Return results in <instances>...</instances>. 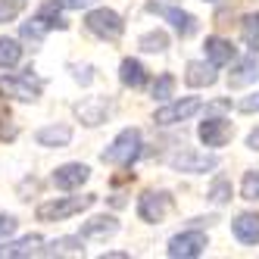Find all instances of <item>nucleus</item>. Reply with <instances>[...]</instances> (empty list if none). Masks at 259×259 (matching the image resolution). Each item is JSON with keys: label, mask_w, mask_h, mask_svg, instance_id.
<instances>
[{"label": "nucleus", "mask_w": 259, "mask_h": 259, "mask_svg": "<svg viewBox=\"0 0 259 259\" xmlns=\"http://www.w3.org/2000/svg\"><path fill=\"white\" fill-rule=\"evenodd\" d=\"M97 203V194H81V197H57V200H47L41 203L38 209H34V215H38V222H63L69 215H78L81 209L94 206Z\"/></svg>", "instance_id": "nucleus-1"}, {"label": "nucleus", "mask_w": 259, "mask_h": 259, "mask_svg": "<svg viewBox=\"0 0 259 259\" xmlns=\"http://www.w3.org/2000/svg\"><path fill=\"white\" fill-rule=\"evenodd\" d=\"M138 156H141V132L138 128H122L116 135V141L103 150L100 159L109 165H132Z\"/></svg>", "instance_id": "nucleus-2"}, {"label": "nucleus", "mask_w": 259, "mask_h": 259, "mask_svg": "<svg viewBox=\"0 0 259 259\" xmlns=\"http://www.w3.org/2000/svg\"><path fill=\"white\" fill-rule=\"evenodd\" d=\"M84 25H88L91 34H97V38H103V41H116V38H122V31H125L122 16L116 10H106V7L91 10L84 16Z\"/></svg>", "instance_id": "nucleus-3"}, {"label": "nucleus", "mask_w": 259, "mask_h": 259, "mask_svg": "<svg viewBox=\"0 0 259 259\" xmlns=\"http://www.w3.org/2000/svg\"><path fill=\"white\" fill-rule=\"evenodd\" d=\"M203 109V100L200 97H181V100H169L165 106H159L156 109V116H153V122L156 125H178V122H188L191 116H197Z\"/></svg>", "instance_id": "nucleus-4"}, {"label": "nucleus", "mask_w": 259, "mask_h": 259, "mask_svg": "<svg viewBox=\"0 0 259 259\" xmlns=\"http://www.w3.org/2000/svg\"><path fill=\"white\" fill-rule=\"evenodd\" d=\"M0 94L22 103H34L41 97V81H34L31 75H0Z\"/></svg>", "instance_id": "nucleus-5"}, {"label": "nucleus", "mask_w": 259, "mask_h": 259, "mask_svg": "<svg viewBox=\"0 0 259 259\" xmlns=\"http://www.w3.org/2000/svg\"><path fill=\"white\" fill-rule=\"evenodd\" d=\"M147 13H156V16H162L165 22H169L181 38H191V34L197 31V19L191 13H184V10H178V7H169V4H156V0H150L147 4Z\"/></svg>", "instance_id": "nucleus-6"}, {"label": "nucleus", "mask_w": 259, "mask_h": 259, "mask_svg": "<svg viewBox=\"0 0 259 259\" xmlns=\"http://www.w3.org/2000/svg\"><path fill=\"white\" fill-rule=\"evenodd\" d=\"M169 209H172L169 191H144L138 197V215L144 222H162Z\"/></svg>", "instance_id": "nucleus-7"}, {"label": "nucleus", "mask_w": 259, "mask_h": 259, "mask_svg": "<svg viewBox=\"0 0 259 259\" xmlns=\"http://www.w3.org/2000/svg\"><path fill=\"white\" fill-rule=\"evenodd\" d=\"M197 135H200V141L206 144V147H225L234 138V125L228 119H222V116H206V119L200 122Z\"/></svg>", "instance_id": "nucleus-8"}, {"label": "nucleus", "mask_w": 259, "mask_h": 259, "mask_svg": "<svg viewBox=\"0 0 259 259\" xmlns=\"http://www.w3.org/2000/svg\"><path fill=\"white\" fill-rule=\"evenodd\" d=\"M203 250H206V234L203 231H181L169 240L172 259H194V256H203Z\"/></svg>", "instance_id": "nucleus-9"}, {"label": "nucleus", "mask_w": 259, "mask_h": 259, "mask_svg": "<svg viewBox=\"0 0 259 259\" xmlns=\"http://www.w3.org/2000/svg\"><path fill=\"white\" fill-rule=\"evenodd\" d=\"M169 165L175 172H209L219 165V156L212 153H200V150H181L169 159Z\"/></svg>", "instance_id": "nucleus-10"}, {"label": "nucleus", "mask_w": 259, "mask_h": 259, "mask_svg": "<svg viewBox=\"0 0 259 259\" xmlns=\"http://www.w3.org/2000/svg\"><path fill=\"white\" fill-rule=\"evenodd\" d=\"M75 116L88 125V128H97L106 122L109 116V100L106 97H84L81 103H75Z\"/></svg>", "instance_id": "nucleus-11"}, {"label": "nucleus", "mask_w": 259, "mask_h": 259, "mask_svg": "<svg viewBox=\"0 0 259 259\" xmlns=\"http://www.w3.org/2000/svg\"><path fill=\"white\" fill-rule=\"evenodd\" d=\"M88 178H91V169L84 162H66V165H60V169L53 172V184H57L60 191H75Z\"/></svg>", "instance_id": "nucleus-12"}, {"label": "nucleus", "mask_w": 259, "mask_h": 259, "mask_svg": "<svg viewBox=\"0 0 259 259\" xmlns=\"http://www.w3.org/2000/svg\"><path fill=\"white\" fill-rule=\"evenodd\" d=\"M44 240L38 234H28L19 240H10V244H0V259H25V256H41Z\"/></svg>", "instance_id": "nucleus-13"}, {"label": "nucleus", "mask_w": 259, "mask_h": 259, "mask_svg": "<svg viewBox=\"0 0 259 259\" xmlns=\"http://www.w3.org/2000/svg\"><path fill=\"white\" fill-rule=\"evenodd\" d=\"M184 81L191 88H209L215 84V63L209 60H191L188 69H184Z\"/></svg>", "instance_id": "nucleus-14"}, {"label": "nucleus", "mask_w": 259, "mask_h": 259, "mask_svg": "<svg viewBox=\"0 0 259 259\" xmlns=\"http://www.w3.org/2000/svg\"><path fill=\"white\" fill-rule=\"evenodd\" d=\"M203 50H206V60L215 63V66H228V63H234V57H237V47H234L228 38H219V34L206 38Z\"/></svg>", "instance_id": "nucleus-15"}, {"label": "nucleus", "mask_w": 259, "mask_h": 259, "mask_svg": "<svg viewBox=\"0 0 259 259\" xmlns=\"http://www.w3.org/2000/svg\"><path fill=\"white\" fill-rule=\"evenodd\" d=\"M259 81V57L256 53H250L247 60H240L234 69H231V75H228V88H247Z\"/></svg>", "instance_id": "nucleus-16"}, {"label": "nucleus", "mask_w": 259, "mask_h": 259, "mask_svg": "<svg viewBox=\"0 0 259 259\" xmlns=\"http://www.w3.org/2000/svg\"><path fill=\"white\" fill-rule=\"evenodd\" d=\"M231 231L240 244H259V215L256 212H240L234 222H231Z\"/></svg>", "instance_id": "nucleus-17"}, {"label": "nucleus", "mask_w": 259, "mask_h": 259, "mask_svg": "<svg viewBox=\"0 0 259 259\" xmlns=\"http://www.w3.org/2000/svg\"><path fill=\"white\" fill-rule=\"evenodd\" d=\"M34 141H38L41 147H69V141H72V128L69 125H44V128H38L34 132Z\"/></svg>", "instance_id": "nucleus-18"}, {"label": "nucleus", "mask_w": 259, "mask_h": 259, "mask_svg": "<svg viewBox=\"0 0 259 259\" xmlns=\"http://www.w3.org/2000/svg\"><path fill=\"white\" fill-rule=\"evenodd\" d=\"M119 231V222L116 215H94V219H88L84 225H81V237H113Z\"/></svg>", "instance_id": "nucleus-19"}, {"label": "nucleus", "mask_w": 259, "mask_h": 259, "mask_svg": "<svg viewBox=\"0 0 259 259\" xmlns=\"http://www.w3.org/2000/svg\"><path fill=\"white\" fill-rule=\"evenodd\" d=\"M41 256H84V240L78 237H60V240H50V244L41 250Z\"/></svg>", "instance_id": "nucleus-20"}, {"label": "nucleus", "mask_w": 259, "mask_h": 259, "mask_svg": "<svg viewBox=\"0 0 259 259\" xmlns=\"http://www.w3.org/2000/svg\"><path fill=\"white\" fill-rule=\"evenodd\" d=\"M119 81L125 84V88H144L147 84V69H144V63L141 60H122V66H119Z\"/></svg>", "instance_id": "nucleus-21"}, {"label": "nucleus", "mask_w": 259, "mask_h": 259, "mask_svg": "<svg viewBox=\"0 0 259 259\" xmlns=\"http://www.w3.org/2000/svg\"><path fill=\"white\" fill-rule=\"evenodd\" d=\"M63 4H60V0H50V4H44L41 10H38V19L47 25V31H53V28H57V31H66L69 28V22L63 19Z\"/></svg>", "instance_id": "nucleus-22"}, {"label": "nucleus", "mask_w": 259, "mask_h": 259, "mask_svg": "<svg viewBox=\"0 0 259 259\" xmlns=\"http://www.w3.org/2000/svg\"><path fill=\"white\" fill-rule=\"evenodd\" d=\"M22 60V44L16 38H0V69H16Z\"/></svg>", "instance_id": "nucleus-23"}, {"label": "nucleus", "mask_w": 259, "mask_h": 259, "mask_svg": "<svg viewBox=\"0 0 259 259\" xmlns=\"http://www.w3.org/2000/svg\"><path fill=\"white\" fill-rule=\"evenodd\" d=\"M240 34H244V44L259 53V13H247L244 22H240Z\"/></svg>", "instance_id": "nucleus-24"}, {"label": "nucleus", "mask_w": 259, "mask_h": 259, "mask_svg": "<svg viewBox=\"0 0 259 259\" xmlns=\"http://www.w3.org/2000/svg\"><path fill=\"white\" fill-rule=\"evenodd\" d=\"M138 47L144 50V53H162L165 47H169V34L165 31H147V34H141V41H138Z\"/></svg>", "instance_id": "nucleus-25"}, {"label": "nucleus", "mask_w": 259, "mask_h": 259, "mask_svg": "<svg viewBox=\"0 0 259 259\" xmlns=\"http://www.w3.org/2000/svg\"><path fill=\"white\" fill-rule=\"evenodd\" d=\"M44 34H47V25L38 19V16H34L31 22L22 25V41H28V44H41V41H44Z\"/></svg>", "instance_id": "nucleus-26"}, {"label": "nucleus", "mask_w": 259, "mask_h": 259, "mask_svg": "<svg viewBox=\"0 0 259 259\" xmlns=\"http://www.w3.org/2000/svg\"><path fill=\"white\" fill-rule=\"evenodd\" d=\"M172 94H175V75L165 72L153 81V100H172Z\"/></svg>", "instance_id": "nucleus-27"}, {"label": "nucleus", "mask_w": 259, "mask_h": 259, "mask_svg": "<svg viewBox=\"0 0 259 259\" xmlns=\"http://www.w3.org/2000/svg\"><path fill=\"white\" fill-rule=\"evenodd\" d=\"M240 197L244 200H259V169H253V172H247L244 175V181H240Z\"/></svg>", "instance_id": "nucleus-28"}, {"label": "nucleus", "mask_w": 259, "mask_h": 259, "mask_svg": "<svg viewBox=\"0 0 259 259\" xmlns=\"http://www.w3.org/2000/svg\"><path fill=\"white\" fill-rule=\"evenodd\" d=\"M209 200L215 203V206L228 203V200H231V181H228V178H215L212 188H209Z\"/></svg>", "instance_id": "nucleus-29"}, {"label": "nucleus", "mask_w": 259, "mask_h": 259, "mask_svg": "<svg viewBox=\"0 0 259 259\" xmlns=\"http://www.w3.org/2000/svg\"><path fill=\"white\" fill-rule=\"evenodd\" d=\"M22 10H25V0H0V25L13 22Z\"/></svg>", "instance_id": "nucleus-30"}, {"label": "nucleus", "mask_w": 259, "mask_h": 259, "mask_svg": "<svg viewBox=\"0 0 259 259\" xmlns=\"http://www.w3.org/2000/svg\"><path fill=\"white\" fill-rule=\"evenodd\" d=\"M16 138V125H13V116L7 106H0V141H13Z\"/></svg>", "instance_id": "nucleus-31"}, {"label": "nucleus", "mask_w": 259, "mask_h": 259, "mask_svg": "<svg viewBox=\"0 0 259 259\" xmlns=\"http://www.w3.org/2000/svg\"><path fill=\"white\" fill-rule=\"evenodd\" d=\"M16 228H19V222H16V215H7V212H0V237H10Z\"/></svg>", "instance_id": "nucleus-32"}, {"label": "nucleus", "mask_w": 259, "mask_h": 259, "mask_svg": "<svg viewBox=\"0 0 259 259\" xmlns=\"http://www.w3.org/2000/svg\"><path fill=\"white\" fill-rule=\"evenodd\" d=\"M237 109L240 113H259V94H250V97H244L237 103Z\"/></svg>", "instance_id": "nucleus-33"}, {"label": "nucleus", "mask_w": 259, "mask_h": 259, "mask_svg": "<svg viewBox=\"0 0 259 259\" xmlns=\"http://www.w3.org/2000/svg\"><path fill=\"white\" fill-rule=\"evenodd\" d=\"M63 4V10H84V7H91L94 0H60Z\"/></svg>", "instance_id": "nucleus-34"}, {"label": "nucleus", "mask_w": 259, "mask_h": 259, "mask_svg": "<svg viewBox=\"0 0 259 259\" xmlns=\"http://www.w3.org/2000/svg\"><path fill=\"white\" fill-rule=\"evenodd\" d=\"M91 78H94V75H91V66H84V69L75 72V81H81V84H91Z\"/></svg>", "instance_id": "nucleus-35"}, {"label": "nucleus", "mask_w": 259, "mask_h": 259, "mask_svg": "<svg viewBox=\"0 0 259 259\" xmlns=\"http://www.w3.org/2000/svg\"><path fill=\"white\" fill-rule=\"evenodd\" d=\"M247 147L250 150H259V128H253V132L247 135Z\"/></svg>", "instance_id": "nucleus-36"}, {"label": "nucleus", "mask_w": 259, "mask_h": 259, "mask_svg": "<svg viewBox=\"0 0 259 259\" xmlns=\"http://www.w3.org/2000/svg\"><path fill=\"white\" fill-rule=\"evenodd\" d=\"M128 253H122V250H109V253H103L100 259H125Z\"/></svg>", "instance_id": "nucleus-37"}, {"label": "nucleus", "mask_w": 259, "mask_h": 259, "mask_svg": "<svg viewBox=\"0 0 259 259\" xmlns=\"http://www.w3.org/2000/svg\"><path fill=\"white\" fill-rule=\"evenodd\" d=\"M206 4H215V0H206Z\"/></svg>", "instance_id": "nucleus-38"}]
</instances>
